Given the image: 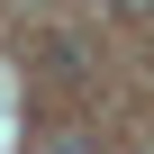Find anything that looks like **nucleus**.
Listing matches in <instances>:
<instances>
[{
	"instance_id": "nucleus-2",
	"label": "nucleus",
	"mask_w": 154,
	"mask_h": 154,
	"mask_svg": "<svg viewBox=\"0 0 154 154\" xmlns=\"http://www.w3.org/2000/svg\"><path fill=\"white\" fill-rule=\"evenodd\" d=\"M45 154H100V145H45Z\"/></svg>"
},
{
	"instance_id": "nucleus-1",
	"label": "nucleus",
	"mask_w": 154,
	"mask_h": 154,
	"mask_svg": "<svg viewBox=\"0 0 154 154\" xmlns=\"http://www.w3.org/2000/svg\"><path fill=\"white\" fill-rule=\"evenodd\" d=\"M109 9H127V18H154V0H109Z\"/></svg>"
}]
</instances>
